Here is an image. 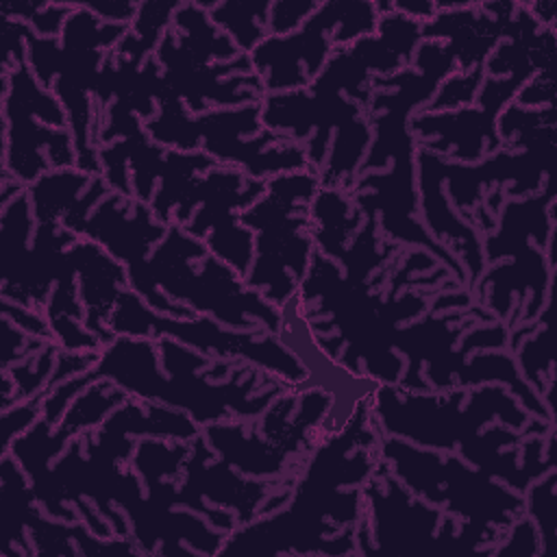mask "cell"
<instances>
[{
  "label": "cell",
  "instance_id": "obj_1",
  "mask_svg": "<svg viewBox=\"0 0 557 557\" xmlns=\"http://www.w3.org/2000/svg\"><path fill=\"white\" fill-rule=\"evenodd\" d=\"M376 435L370 429L368 405L359 400L339 433L315 446L311 459L294 485L287 509L233 531L220 553H333L326 533L333 527H357L363 518L361 485L372 476L379 461Z\"/></svg>",
  "mask_w": 557,
  "mask_h": 557
},
{
  "label": "cell",
  "instance_id": "obj_2",
  "mask_svg": "<svg viewBox=\"0 0 557 557\" xmlns=\"http://www.w3.org/2000/svg\"><path fill=\"white\" fill-rule=\"evenodd\" d=\"M207 359L189 352L170 337H159L157 344L146 337H117L100 352L96 379H111L120 389L141 400H159L172 407H183L196 422H218L235 413L250 418L261 413L268 403L283 389L248 398L257 385V374L244 379V370L228 385H213L196 376Z\"/></svg>",
  "mask_w": 557,
  "mask_h": 557
},
{
  "label": "cell",
  "instance_id": "obj_3",
  "mask_svg": "<svg viewBox=\"0 0 557 557\" xmlns=\"http://www.w3.org/2000/svg\"><path fill=\"white\" fill-rule=\"evenodd\" d=\"M318 185L315 170L276 174L265 183L263 196L239 215L244 224L259 231L257 261L244 283L278 309L294 298L313 257L307 209Z\"/></svg>",
  "mask_w": 557,
  "mask_h": 557
},
{
  "label": "cell",
  "instance_id": "obj_4",
  "mask_svg": "<svg viewBox=\"0 0 557 557\" xmlns=\"http://www.w3.org/2000/svg\"><path fill=\"white\" fill-rule=\"evenodd\" d=\"M161 113L146 122V133L157 144H168L181 150H194L198 137L205 139L209 154L224 163L242 165L250 176H270L278 172L313 170L300 146L285 139L281 146L268 150L265 146L285 135H276L265 128L261 137L242 141V133L261 131V102L248 104L244 109L211 111L196 120L185 115L183 102L168 89L159 96Z\"/></svg>",
  "mask_w": 557,
  "mask_h": 557
},
{
  "label": "cell",
  "instance_id": "obj_5",
  "mask_svg": "<svg viewBox=\"0 0 557 557\" xmlns=\"http://www.w3.org/2000/svg\"><path fill=\"white\" fill-rule=\"evenodd\" d=\"M4 115H7V157L4 176L35 183L52 165L67 170L76 165L72 135L65 126V109L24 63L4 72Z\"/></svg>",
  "mask_w": 557,
  "mask_h": 557
},
{
  "label": "cell",
  "instance_id": "obj_6",
  "mask_svg": "<svg viewBox=\"0 0 557 557\" xmlns=\"http://www.w3.org/2000/svg\"><path fill=\"white\" fill-rule=\"evenodd\" d=\"M113 335L131 337H176L196 348L211 350L220 357H244L263 370L281 374L289 385L302 383L309 374L300 359L294 357L272 335H257V331H224L209 318H163L150 311L135 292H122L113 313L109 315Z\"/></svg>",
  "mask_w": 557,
  "mask_h": 557
},
{
  "label": "cell",
  "instance_id": "obj_7",
  "mask_svg": "<svg viewBox=\"0 0 557 557\" xmlns=\"http://www.w3.org/2000/svg\"><path fill=\"white\" fill-rule=\"evenodd\" d=\"M348 9L350 2H326L307 17L300 30L283 37L268 35L250 52V65L257 70L263 89L285 91L309 87L333 48L326 33L339 26Z\"/></svg>",
  "mask_w": 557,
  "mask_h": 557
},
{
  "label": "cell",
  "instance_id": "obj_8",
  "mask_svg": "<svg viewBox=\"0 0 557 557\" xmlns=\"http://www.w3.org/2000/svg\"><path fill=\"white\" fill-rule=\"evenodd\" d=\"M363 500L370 507L372 537L355 533V540L357 544L361 540H374L370 553H422L433 540L440 511L411 498L405 485L392 476L387 463H379L368 479Z\"/></svg>",
  "mask_w": 557,
  "mask_h": 557
},
{
  "label": "cell",
  "instance_id": "obj_9",
  "mask_svg": "<svg viewBox=\"0 0 557 557\" xmlns=\"http://www.w3.org/2000/svg\"><path fill=\"white\" fill-rule=\"evenodd\" d=\"M67 257L81 278V296L87 309L85 326L100 339L102 346L111 344L113 333L109 329V315L124 292L126 270L91 239L72 244L67 248Z\"/></svg>",
  "mask_w": 557,
  "mask_h": 557
},
{
  "label": "cell",
  "instance_id": "obj_10",
  "mask_svg": "<svg viewBox=\"0 0 557 557\" xmlns=\"http://www.w3.org/2000/svg\"><path fill=\"white\" fill-rule=\"evenodd\" d=\"M268 2H222L211 7V17L215 24H222L237 48L255 50L265 39V28L259 20H263L268 11Z\"/></svg>",
  "mask_w": 557,
  "mask_h": 557
},
{
  "label": "cell",
  "instance_id": "obj_11",
  "mask_svg": "<svg viewBox=\"0 0 557 557\" xmlns=\"http://www.w3.org/2000/svg\"><path fill=\"white\" fill-rule=\"evenodd\" d=\"M483 78V67H472L470 72H459L455 76H450L442 87L440 94L433 98L431 102V111L435 109H453V107H461L466 102L472 100L479 83Z\"/></svg>",
  "mask_w": 557,
  "mask_h": 557
},
{
  "label": "cell",
  "instance_id": "obj_12",
  "mask_svg": "<svg viewBox=\"0 0 557 557\" xmlns=\"http://www.w3.org/2000/svg\"><path fill=\"white\" fill-rule=\"evenodd\" d=\"M553 483H555V472L550 470L548 476L544 481H540L535 487H531L529 492V500H527V509L529 516H533L540 527V533L544 537V542L548 544L553 540V531H555V492H553Z\"/></svg>",
  "mask_w": 557,
  "mask_h": 557
},
{
  "label": "cell",
  "instance_id": "obj_13",
  "mask_svg": "<svg viewBox=\"0 0 557 557\" xmlns=\"http://www.w3.org/2000/svg\"><path fill=\"white\" fill-rule=\"evenodd\" d=\"M318 2H300V0H289V2H276L272 4V15L268 20V35L283 37L289 30H294L307 15H313Z\"/></svg>",
  "mask_w": 557,
  "mask_h": 557
},
{
  "label": "cell",
  "instance_id": "obj_14",
  "mask_svg": "<svg viewBox=\"0 0 557 557\" xmlns=\"http://www.w3.org/2000/svg\"><path fill=\"white\" fill-rule=\"evenodd\" d=\"M78 7H85L96 17L100 15L102 20H115V22H128L139 11V4H133V2H111V0H107V2H87V4H78Z\"/></svg>",
  "mask_w": 557,
  "mask_h": 557
}]
</instances>
